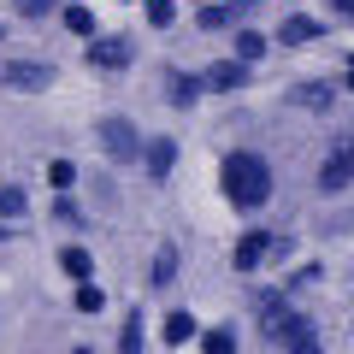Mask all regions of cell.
<instances>
[{"label": "cell", "instance_id": "cell-1", "mask_svg": "<svg viewBox=\"0 0 354 354\" xmlns=\"http://www.w3.org/2000/svg\"><path fill=\"white\" fill-rule=\"evenodd\" d=\"M278 189V177H272V160L260 148H230L218 160V195H225L236 213H260Z\"/></svg>", "mask_w": 354, "mask_h": 354}, {"label": "cell", "instance_id": "cell-2", "mask_svg": "<svg viewBox=\"0 0 354 354\" xmlns=\"http://www.w3.org/2000/svg\"><path fill=\"white\" fill-rule=\"evenodd\" d=\"M319 189H325V195L354 189V124L325 148V160H319Z\"/></svg>", "mask_w": 354, "mask_h": 354}, {"label": "cell", "instance_id": "cell-3", "mask_svg": "<svg viewBox=\"0 0 354 354\" xmlns=\"http://www.w3.org/2000/svg\"><path fill=\"white\" fill-rule=\"evenodd\" d=\"M101 153L113 165H136L142 153H148V142H142V130L130 124V118H101Z\"/></svg>", "mask_w": 354, "mask_h": 354}, {"label": "cell", "instance_id": "cell-4", "mask_svg": "<svg viewBox=\"0 0 354 354\" xmlns=\"http://www.w3.org/2000/svg\"><path fill=\"white\" fill-rule=\"evenodd\" d=\"M83 59H88V71H101V77H118V71H130L136 48H130V36H95Z\"/></svg>", "mask_w": 354, "mask_h": 354}, {"label": "cell", "instance_id": "cell-5", "mask_svg": "<svg viewBox=\"0 0 354 354\" xmlns=\"http://www.w3.org/2000/svg\"><path fill=\"white\" fill-rule=\"evenodd\" d=\"M0 83L18 88V95H41V88L53 83V65L48 59H6L0 65Z\"/></svg>", "mask_w": 354, "mask_h": 354}, {"label": "cell", "instance_id": "cell-6", "mask_svg": "<svg viewBox=\"0 0 354 354\" xmlns=\"http://www.w3.org/2000/svg\"><path fill=\"white\" fill-rule=\"evenodd\" d=\"M272 254H278V236H272V230H248V236H236V248H230V266L248 278V272H260Z\"/></svg>", "mask_w": 354, "mask_h": 354}, {"label": "cell", "instance_id": "cell-7", "mask_svg": "<svg viewBox=\"0 0 354 354\" xmlns=\"http://www.w3.org/2000/svg\"><path fill=\"white\" fill-rule=\"evenodd\" d=\"M254 307H260V330L272 342H283V330H290V319H295L290 295H283V290H260V295H254Z\"/></svg>", "mask_w": 354, "mask_h": 354}, {"label": "cell", "instance_id": "cell-8", "mask_svg": "<svg viewBox=\"0 0 354 354\" xmlns=\"http://www.w3.org/2000/svg\"><path fill=\"white\" fill-rule=\"evenodd\" d=\"M248 18V0H201V12H195V24L201 30H230Z\"/></svg>", "mask_w": 354, "mask_h": 354}, {"label": "cell", "instance_id": "cell-9", "mask_svg": "<svg viewBox=\"0 0 354 354\" xmlns=\"http://www.w3.org/2000/svg\"><path fill=\"white\" fill-rule=\"evenodd\" d=\"M254 77V65H242V59H218V65H207L201 71V83L213 88V95H230V88H242Z\"/></svg>", "mask_w": 354, "mask_h": 354}, {"label": "cell", "instance_id": "cell-10", "mask_svg": "<svg viewBox=\"0 0 354 354\" xmlns=\"http://www.w3.org/2000/svg\"><path fill=\"white\" fill-rule=\"evenodd\" d=\"M160 337H165V348H189V342H201V325H195V313L171 307V313H165V325H160Z\"/></svg>", "mask_w": 354, "mask_h": 354}, {"label": "cell", "instance_id": "cell-11", "mask_svg": "<svg viewBox=\"0 0 354 354\" xmlns=\"http://www.w3.org/2000/svg\"><path fill=\"white\" fill-rule=\"evenodd\" d=\"M319 36H325V24L307 18V12H290V18L278 24V41H283V48H307V41H319Z\"/></svg>", "mask_w": 354, "mask_h": 354}, {"label": "cell", "instance_id": "cell-12", "mask_svg": "<svg viewBox=\"0 0 354 354\" xmlns=\"http://www.w3.org/2000/svg\"><path fill=\"white\" fill-rule=\"evenodd\" d=\"M142 165H148L153 183H165V177H171V165H177V142H171V136H153L148 153H142Z\"/></svg>", "mask_w": 354, "mask_h": 354}, {"label": "cell", "instance_id": "cell-13", "mask_svg": "<svg viewBox=\"0 0 354 354\" xmlns=\"http://www.w3.org/2000/svg\"><path fill=\"white\" fill-rule=\"evenodd\" d=\"M113 354H148V313H124L118 325V348Z\"/></svg>", "mask_w": 354, "mask_h": 354}, {"label": "cell", "instance_id": "cell-14", "mask_svg": "<svg viewBox=\"0 0 354 354\" xmlns=\"http://www.w3.org/2000/svg\"><path fill=\"white\" fill-rule=\"evenodd\" d=\"M165 95H171V106H195L207 95V83L195 71H171V77H165Z\"/></svg>", "mask_w": 354, "mask_h": 354}, {"label": "cell", "instance_id": "cell-15", "mask_svg": "<svg viewBox=\"0 0 354 354\" xmlns=\"http://www.w3.org/2000/svg\"><path fill=\"white\" fill-rule=\"evenodd\" d=\"M290 101L307 106V113H330V101H337V83H295Z\"/></svg>", "mask_w": 354, "mask_h": 354}, {"label": "cell", "instance_id": "cell-16", "mask_svg": "<svg viewBox=\"0 0 354 354\" xmlns=\"http://www.w3.org/2000/svg\"><path fill=\"white\" fill-rule=\"evenodd\" d=\"M59 272L71 283H88V272H95V254L88 248H59Z\"/></svg>", "mask_w": 354, "mask_h": 354}, {"label": "cell", "instance_id": "cell-17", "mask_svg": "<svg viewBox=\"0 0 354 354\" xmlns=\"http://www.w3.org/2000/svg\"><path fill=\"white\" fill-rule=\"evenodd\" d=\"M24 213H30V195L18 183H0V225H18Z\"/></svg>", "mask_w": 354, "mask_h": 354}, {"label": "cell", "instance_id": "cell-18", "mask_svg": "<svg viewBox=\"0 0 354 354\" xmlns=\"http://www.w3.org/2000/svg\"><path fill=\"white\" fill-rule=\"evenodd\" d=\"M65 30H71V36H83V41H95V36H101V30H95V12H88V6H83V0H71V6H65Z\"/></svg>", "mask_w": 354, "mask_h": 354}, {"label": "cell", "instance_id": "cell-19", "mask_svg": "<svg viewBox=\"0 0 354 354\" xmlns=\"http://www.w3.org/2000/svg\"><path fill=\"white\" fill-rule=\"evenodd\" d=\"M171 278H177V248H160L148 260V290H165Z\"/></svg>", "mask_w": 354, "mask_h": 354}, {"label": "cell", "instance_id": "cell-20", "mask_svg": "<svg viewBox=\"0 0 354 354\" xmlns=\"http://www.w3.org/2000/svg\"><path fill=\"white\" fill-rule=\"evenodd\" d=\"M236 59H242V65L266 59V36H260V30H254V24H242V30H236Z\"/></svg>", "mask_w": 354, "mask_h": 354}, {"label": "cell", "instance_id": "cell-21", "mask_svg": "<svg viewBox=\"0 0 354 354\" xmlns=\"http://www.w3.org/2000/svg\"><path fill=\"white\" fill-rule=\"evenodd\" d=\"M236 330L230 325H213V330H201V354H236Z\"/></svg>", "mask_w": 354, "mask_h": 354}, {"label": "cell", "instance_id": "cell-22", "mask_svg": "<svg viewBox=\"0 0 354 354\" xmlns=\"http://www.w3.org/2000/svg\"><path fill=\"white\" fill-rule=\"evenodd\" d=\"M48 183H53V195H65L77 183V165L71 160H48Z\"/></svg>", "mask_w": 354, "mask_h": 354}, {"label": "cell", "instance_id": "cell-23", "mask_svg": "<svg viewBox=\"0 0 354 354\" xmlns=\"http://www.w3.org/2000/svg\"><path fill=\"white\" fill-rule=\"evenodd\" d=\"M12 12L18 18H53V12H65L59 0H12Z\"/></svg>", "mask_w": 354, "mask_h": 354}, {"label": "cell", "instance_id": "cell-24", "mask_svg": "<svg viewBox=\"0 0 354 354\" xmlns=\"http://www.w3.org/2000/svg\"><path fill=\"white\" fill-rule=\"evenodd\" d=\"M142 12H148V24H153V30H165V24L177 18V0H142Z\"/></svg>", "mask_w": 354, "mask_h": 354}, {"label": "cell", "instance_id": "cell-25", "mask_svg": "<svg viewBox=\"0 0 354 354\" xmlns=\"http://www.w3.org/2000/svg\"><path fill=\"white\" fill-rule=\"evenodd\" d=\"M77 307H83V313H101V307H106V290H101V283H77Z\"/></svg>", "mask_w": 354, "mask_h": 354}, {"label": "cell", "instance_id": "cell-26", "mask_svg": "<svg viewBox=\"0 0 354 354\" xmlns=\"http://www.w3.org/2000/svg\"><path fill=\"white\" fill-rule=\"evenodd\" d=\"M53 218H59V225H83V207H77L71 195H53Z\"/></svg>", "mask_w": 354, "mask_h": 354}, {"label": "cell", "instance_id": "cell-27", "mask_svg": "<svg viewBox=\"0 0 354 354\" xmlns=\"http://www.w3.org/2000/svg\"><path fill=\"white\" fill-rule=\"evenodd\" d=\"M283 354H325V348H319V337H313V330H301V337H290V342H283Z\"/></svg>", "mask_w": 354, "mask_h": 354}, {"label": "cell", "instance_id": "cell-28", "mask_svg": "<svg viewBox=\"0 0 354 354\" xmlns=\"http://www.w3.org/2000/svg\"><path fill=\"white\" fill-rule=\"evenodd\" d=\"M325 6H330V12L342 18V24H354V0H325Z\"/></svg>", "mask_w": 354, "mask_h": 354}, {"label": "cell", "instance_id": "cell-29", "mask_svg": "<svg viewBox=\"0 0 354 354\" xmlns=\"http://www.w3.org/2000/svg\"><path fill=\"white\" fill-rule=\"evenodd\" d=\"M342 95H354V65H348V71H342Z\"/></svg>", "mask_w": 354, "mask_h": 354}, {"label": "cell", "instance_id": "cell-30", "mask_svg": "<svg viewBox=\"0 0 354 354\" xmlns=\"http://www.w3.org/2000/svg\"><path fill=\"white\" fill-rule=\"evenodd\" d=\"M71 354H95V348H71Z\"/></svg>", "mask_w": 354, "mask_h": 354}, {"label": "cell", "instance_id": "cell-31", "mask_svg": "<svg viewBox=\"0 0 354 354\" xmlns=\"http://www.w3.org/2000/svg\"><path fill=\"white\" fill-rule=\"evenodd\" d=\"M0 242H6V225H0Z\"/></svg>", "mask_w": 354, "mask_h": 354}, {"label": "cell", "instance_id": "cell-32", "mask_svg": "<svg viewBox=\"0 0 354 354\" xmlns=\"http://www.w3.org/2000/svg\"><path fill=\"white\" fill-rule=\"evenodd\" d=\"M0 36H6V24H0Z\"/></svg>", "mask_w": 354, "mask_h": 354}, {"label": "cell", "instance_id": "cell-33", "mask_svg": "<svg viewBox=\"0 0 354 354\" xmlns=\"http://www.w3.org/2000/svg\"><path fill=\"white\" fill-rule=\"evenodd\" d=\"M348 65H354V53H348Z\"/></svg>", "mask_w": 354, "mask_h": 354}]
</instances>
